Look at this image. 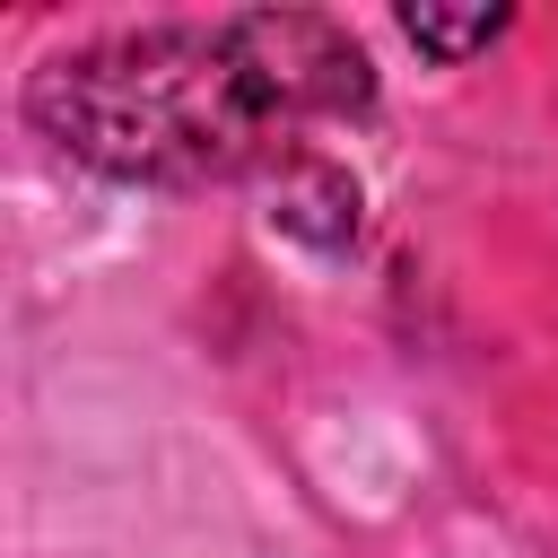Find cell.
<instances>
[{
  "label": "cell",
  "instance_id": "cell-1",
  "mask_svg": "<svg viewBox=\"0 0 558 558\" xmlns=\"http://www.w3.org/2000/svg\"><path fill=\"white\" fill-rule=\"evenodd\" d=\"M26 122L122 183H235L253 166H288L296 105L279 96L253 26L218 17L52 52L26 78Z\"/></svg>",
  "mask_w": 558,
  "mask_h": 558
},
{
  "label": "cell",
  "instance_id": "cell-2",
  "mask_svg": "<svg viewBox=\"0 0 558 558\" xmlns=\"http://www.w3.org/2000/svg\"><path fill=\"white\" fill-rule=\"evenodd\" d=\"M270 218H279L288 235L340 253V244L357 235V183H349V166H331V157H288V166H279V209H270Z\"/></svg>",
  "mask_w": 558,
  "mask_h": 558
},
{
  "label": "cell",
  "instance_id": "cell-3",
  "mask_svg": "<svg viewBox=\"0 0 558 558\" xmlns=\"http://www.w3.org/2000/svg\"><path fill=\"white\" fill-rule=\"evenodd\" d=\"M401 35L436 61H471L480 44L506 35V9H401Z\"/></svg>",
  "mask_w": 558,
  "mask_h": 558
}]
</instances>
